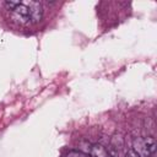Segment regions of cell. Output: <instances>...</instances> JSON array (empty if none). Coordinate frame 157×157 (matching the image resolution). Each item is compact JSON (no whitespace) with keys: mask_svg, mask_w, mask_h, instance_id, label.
Masks as SVG:
<instances>
[{"mask_svg":"<svg viewBox=\"0 0 157 157\" xmlns=\"http://www.w3.org/2000/svg\"><path fill=\"white\" fill-rule=\"evenodd\" d=\"M29 9V21L33 23H38L43 18V6L38 1H29L27 5Z\"/></svg>","mask_w":157,"mask_h":157,"instance_id":"1","label":"cell"},{"mask_svg":"<svg viewBox=\"0 0 157 157\" xmlns=\"http://www.w3.org/2000/svg\"><path fill=\"white\" fill-rule=\"evenodd\" d=\"M15 20H17L20 23H27L29 21V9L27 5L20 2L13 10H12Z\"/></svg>","mask_w":157,"mask_h":157,"instance_id":"2","label":"cell"},{"mask_svg":"<svg viewBox=\"0 0 157 157\" xmlns=\"http://www.w3.org/2000/svg\"><path fill=\"white\" fill-rule=\"evenodd\" d=\"M136 153L140 155V157H150L151 155L148 153L147 151V147H146V144H145V140L144 137H137L134 140V148H132Z\"/></svg>","mask_w":157,"mask_h":157,"instance_id":"3","label":"cell"},{"mask_svg":"<svg viewBox=\"0 0 157 157\" xmlns=\"http://www.w3.org/2000/svg\"><path fill=\"white\" fill-rule=\"evenodd\" d=\"M90 157H108L109 153L107 148L101 144H94L90 148Z\"/></svg>","mask_w":157,"mask_h":157,"instance_id":"4","label":"cell"},{"mask_svg":"<svg viewBox=\"0 0 157 157\" xmlns=\"http://www.w3.org/2000/svg\"><path fill=\"white\" fill-rule=\"evenodd\" d=\"M144 140H145V144H146V147H147L148 153L152 156V155L156 152V147H157V144H156L155 137L147 136V137H144Z\"/></svg>","mask_w":157,"mask_h":157,"instance_id":"5","label":"cell"},{"mask_svg":"<svg viewBox=\"0 0 157 157\" xmlns=\"http://www.w3.org/2000/svg\"><path fill=\"white\" fill-rule=\"evenodd\" d=\"M66 157H87V156H86V153H83L78 150H71L67 152Z\"/></svg>","mask_w":157,"mask_h":157,"instance_id":"6","label":"cell"},{"mask_svg":"<svg viewBox=\"0 0 157 157\" xmlns=\"http://www.w3.org/2000/svg\"><path fill=\"white\" fill-rule=\"evenodd\" d=\"M18 4H20V1H5V6L10 10H13Z\"/></svg>","mask_w":157,"mask_h":157,"instance_id":"7","label":"cell"},{"mask_svg":"<svg viewBox=\"0 0 157 157\" xmlns=\"http://www.w3.org/2000/svg\"><path fill=\"white\" fill-rule=\"evenodd\" d=\"M125 157H140V155H139V153H136L132 148H130V150H128V151H126Z\"/></svg>","mask_w":157,"mask_h":157,"instance_id":"8","label":"cell"},{"mask_svg":"<svg viewBox=\"0 0 157 157\" xmlns=\"http://www.w3.org/2000/svg\"><path fill=\"white\" fill-rule=\"evenodd\" d=\"M108 157H118V156H108Z\"/></svg>","mask_w":157,"mask_h":157,"instance_id":"9","label":"cell"}]
</instances>
